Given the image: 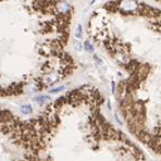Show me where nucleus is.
Here are the masks:
<instances>
[{
	"instance_id": "nucleus-1",
	"label": "nucleus",
	"mask_w": 161,
	"mask_h": 161,
	"mask_svg": "<svg viewBox=\"0 0 161 161\" xmlns=\"http://www.w3.org/2000/svg\"><path fill=\"white\" fill-rule=\"evenodd\" d=\"M87 33L117 68L112 92L123 122L150 161H161V7L107 2Z\"/></svg>"
},
{
	"instance_id": "nucleus-2",
	"label": "nucleus",
	"mask_w": 161,
	"mask_h": 161,
	"mask_svg": "<svg viewBox=\"0 0 161 161\" xmlns=\"http://www.w3.org/2000/svg\"><path fill=\"white\" fill-rule=\"evenodd\" d=\"M96 88L74 89L47 108L40 122L39 161H149L141 146L103 111Z\"/></svg>"
},
{
	"instance_id": "nucleus-3",
	"label": "nucleus",
	"mask_w": 161,
	"mask_h": 161,
	"mask_svg": "<svg viewBox=\"0 0 161 161\" xmlns=\"http://www.w3.org/2000/svg\"><path fill=\"white\" fill-rule=\"evenodd\" d=\"M21 112H22L23 114H30V113H32V107H31L30 105L23 106V107L21 108Z\"/></svg>"
}]
</instances>
